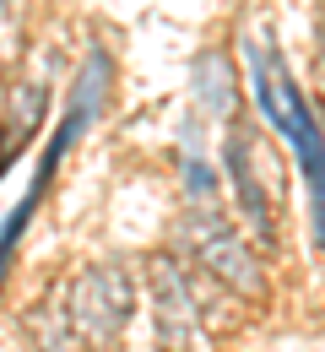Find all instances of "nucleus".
<instances>
[{"label":"nucleus","mask_w":325,"mask_h":352,"mask_svg":"<svg viewBox=\"0 0 325 352\" xmlns=\"http://www.w3.org/2000/svg\"><path fill=\"white\" fill-rule=\"evenodd\" d=\"M249 71H255V103H260L266 120L293 141L304 174H309V184H315V233H320V244H325V135L315 131V114L304 109V98H298V87H293V76L282 71L266 49L249 44Z\"/></svg>","instance_id":"obj_1"}]
</instances>
